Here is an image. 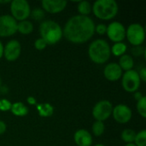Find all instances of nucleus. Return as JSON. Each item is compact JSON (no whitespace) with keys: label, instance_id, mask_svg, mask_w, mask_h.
<instances>
[{"label":"nucleus","instance_id":"19","mask_svg":"<svg viewBox=\"0 0 146 146\" xmlns=\"http://www.w3.org/2000/svg\"><path fill=\"white\" fill-rule=\"evenodd\" d=\"M33 31V25L31 21L25 20L20 22H17V32L23 35L30 34Z\"/></svg>","mask_w":146,"mask_h":146},{"label":"nucleus","instance_id":"31","mask_svg":"<svg viewBox=\"0 0 146 146\" xmlns=\"http://www.w3.org/2000/svg\"><path fill=\"white\" fill-rule=\"evenodd\" d=\"M139 76L140 78V80L143 82L146 81V68H142L139 73Z\"/></svg>","mask_w":146,"mask_h":146},{"label":"nucleus","instance_id":"8","mask_svg":"<svg viewBox=\"0 0 146 146\" xmlns=\"http://www.w3.org/2000/svg\"><path fill=\"white\" fill-rule=\"evenodd\" d=\"M113 105L109 100L98 102L92 109V116L98 121H104L112 115Z\"/></svg>","mask_w":146,"mask_h":146},{"label":"nucleus","instance_id":"1","mask_svg":"<svg viewBox=\"0 0 146 146\" xmlns=\"http://www.w3.org/2000/svg\"><path fill=\"white\" fill-rule=\"evenodd\" d=\"M95 23L89 16L74 15L68 19L62 29L65 38L73 44H84L95 33Z\"/></svg>","mask_w":146,"mask_h":146},{"label":"nucleus","instance_id":"3","mask_svg":"<svg viewBox=\"0 0 146 146\" xmlns=\"http://www.w3.org/2000/svg\"><path fill=\"white\" fill-rule=\"evenodd\" d=\"M40 38L45 41L47 44H55L58 43L62 36V28L56 21L51 20H46L41 22L39 26Z\"/></svg>","mask_w":146,"mask_h":146},{"label":"nucleus","instance_id":"34","mask_svg":"<svg viewBox=\"0 0 146 146\" xmlns=\"http://www.w3.org/2000/svg\"><path fill=\"white\" fill-rule=\"evenodd\" d=\"M143 97H144V96H143V94H142L140 92H139V91H138V92H134V98L137 100V102H138L139 100H140Z\"/></svg>","mask_w":146,"mask_h":146},{"label":"nucleus","instance_id":"2","mask_svg":"<svg viewBox=\"0 0 146 146\" xmlns=\"http://www.w3.org/2000/svg\"><path fill=\"white\" fill-rule=\"evenodd\" d=\"M111 55L110 45L102 38L92 41L88 48V56L92 62L96 64H104L110 59Z\"/></svg>","mask_w":146,"mask_h":146},{"label":"nucleus","instance_id":"9","mask_svg":"<svg viewBox=\"0 0 146 146\" xmlns=\"http://www.w3.org/2000/svg\"><path fill=\"white\" fill-rule=\"evenodd\" d=\"M106 34L114 43L122 42L126 38V28L122 23L119 21H113L107 26Z\"/></svg>","mask_w":146,"mask_h":146},{"label":"nucleus","instance_id":"36","mask_svg":"<svg viewBox=\"0 0 146 146\" xmlns=\"http://www.w3.org/2000/svg\"><path fill=\"white\" fill-rule=\"evenodd\" d=\"M10 3L9 0H7V1H0V3Z\"/></svg>","mask_w":146,"mask_h":146},{"label":"nucleus","instance_id":"13","mask_svg":"<svg viewBox=\"0 0 146 146\" xmlns=\"http://www.w3.org/2000/svg\"><path fill=\"white\" fill-rule=\"evenodd\" d=\"M68 2L63 0H43L41 2L42 8L44 11L50 14H57L64 10Z\"/></svg>","mask_w":146,"mask_h":146},{"label":"nucleus","instance_id":"24","mask_svg":"<svg viewBox=\"0 0 146 146\" xmlns=\"http://www.w3.org/2000/svg\"><path fill=\"white\" fill-rule=\"evenodd\" d=\"M137 111L143 118L146 117V98L144 96L140 100L137 102Z\"/></svg>","mask_w":146,"mask_h":146},{"label":"nucleus","instance_id":"7","mask_svg":"<svg viewBox=\"0 0 146 146\" xmlns=\"http://www.w3.org/2000/svg\"><path fill=\"white\" fill-rule=\"evenodd\" d=\"M121 85L123 89L130 93L139 91L141 86V80L139 76V72L134 69L125 72L121 76Z\"/></svg>","mask_w":146,"mask_h":146},{"label":"nucleus","instance_id":"16","mask_svg":"<svg viewBox=\"0 0 146 146\" xmlns=\"http://www.w3.org/2000/svg\"><path fill=\"white\" fill-rule=\"evenodd\" d=\"M10 111L15 116L23 117V116H26L28 114V108L23 103L16 102V103L12 104Z\"/></svg>","mask_w":146,"mask_h":146},{"label":"nucleus","instance_id":"26","mask_svg":"<svg viewBox=\"0 0 146 146\" xmlns=\"http://www.w3.org/2000/svg\"><path fill=\"white\" fill-rule=\"evenodd\" d=\"M30 15L35 21H42L43 18L44 17V11L42 9L37 8V9H34L33 11H31Z\"/></svg>","mask_w":146,"mask_h":146},{"label":"nucleus","instance_id":"37","mask_svg":"<svg viewBox=\"0 0 146 146\" xmlns=\"http://www.w3.org/2000/svg\"><path fill=\"white\" fill-rule=\"evenodd\" d=\"M125 146H136L133 143H130V144H127Z\"/></svg>","mask_w":146,"mask_h":146},{"label":"nucleus","instance_id":"14","mask_svg":"<svg viewBox=\"0 0 146 146\" xmlns=\"http://www.w3.org/2000/svg\"><path fill=\"white\" fill-rule=\"evenodd\" d=\"M122 74V69L116 62H110L107 64L104 69V75L110 81L119 80Z\"/></svg>","mask_w":146,"mask_h":146},{"label":"nucleus","instance_id":"15","mask_svg":"<svg viewBox=\"0 0 146 146\" xmlns=\"http://www.w3.org/2000/svg\"><path fill=\"white\" fill-rule=\"evenodd\" d=\"M74 139L78 146H91L93 141L91 133L86 129L76 131L74 135Z\"/></svg>","mask_w":146,"mask_h":146},{"label":"nucleus","instance_id":"20","mask_svg":"<svg viewBox=\"0 0 146 146\" xmlns=\"http://www.w3.org/2000/svg\"><path fill=\"white\" fill-rule=\"evenodd\" d=\"M127 50V45L123 42L115 43L112 47H110V51L115 56H121L126 53Z\"/></svg>","mask_w":146,"mask_h":146},{"label":"nucleus","instance_id":"10","mask_svg":"<svg viewBox=\"0 0 146 146\" xmlns=\"http://www.w3.org/2000/svg\"><path fill=\"white\" fill-rule=\"evenodd\" d=\"M17 32V21L9 15L0 16V37H10Z\"/></svg>","mask_w":146,"mask_h":146},{"label":"nucleus","instance_id":"29","mask_svg":"<svg viewBox=\"0 0 146 146\" xmlns=\"http://www.w3.org/2000/svg\"><path fill=\"white\" fill-rule=\"evenodd\" d=\"M107 31V26L105 24L100 23L95 26V32L98 33L99 35H104Z\"/></svg>","mask_w":146,"mask_h":146},{"label":"nucleus","instance_id":"35","mask_svg":"<svg viewBox=\"0 0 146 146\" xmlns=\"http://www.w3.org/2000/svg\"><path fill=\"white\" fill-rule=\"evenodd\" d=\"M3 43L0 41V59L3 57Z\"/></svg>","mask_w":146,"mask_h":146},{"label":"nucleus","instance_id":"28","mask_svg":"<svg viewBox=\"0 0 146 146\" xmlns=\"http://www.w3.org/2000/svg\"><path fill=\"white\" fill-rule=\"evenodd\" d=\"M47 46V44L45 43V41L44 39H42L41 38H37L34 42V47L36 50H43L46 48Z\"/></svg>","mask_w":146,"mask_h":146},{"label":"nucleus","instance_id":"11","mask_svg":"<svg viewBox=\"0 0 146 146\" xmlns=\"http://www.w3.org/2000/svg\"><path fill=\"white\" fill-rule=\"evenodd\" d=\"M21 53V45L16 39L9 40L3 46V56L8 62H14L20 56Z\"/></svg>","mask_w":146,"mask_h":146},{"label":"nucleus","instance_id":"38","mask_svg":"<svg viewBox=\"0 0 146 146\" xmlns=\"http://www.w3.org/2000/svg\"><path fill=\"white\" fill-rule=\"evenodd\" d=\"M94 146H105L104 145H103V144H97V145H95Z\"/></svg>","mask_w":146,"mask_h":146},{"label":"nucleus","instance_id":"17","mask_svg":"<svg viewBox=\"0 0 146 146\" xmlns=\"http://www.w3.org/2000/svg\"><path fill=\"white\" fill-rule=\"evenodd\" d=\"M118 65L122 70H125V72L132 70L134 65V61L132 56L124 54L121 56H120L119 59V63Z\"/></svg>","mask_w":146,"mask_h":146},{"label":"nucleus","instance_id":"39","mask_svg":"<svg viewBox=\"0 0 146 146\" xmlns=\"http://www.w3.org/2000/svg\"><path fill=\"white\" fill-rule=\"evenodd\" d=\"M0 87H1V78H0Z\"/></svg>","mask_w":146,"mask_h":146},{"label":"nucleus","instance_id":"23","mask_svg":"<svg viewBox=\"0 0 146 146\" xmlns=\"http://www.w3.org/2000/svg\"><path fill=\"white\" fill-rule=\"evenodd\" d=\"M92 133L96 137H99V136L104 134V130H105V125H104V123L103 121H96L92 125Z\"/></svg>","mask_w":146,"mask_h":146},{"label":"nucleus","instance_id":"5","mask_svg":"<svg viewBox=\"0 0 146 146\" xmlns=\"http://www.w3.org/2000/svg\"><path fill=\"white\" fill-rule=\"evenodd\" d=\"M10 12L16 21H25L31 14L30 4L27 0H13L10 2Z\"/></svg>","mask_w":146,"mask_h":146},{"label":"nucleus","instance_id":"4","mask_svg":"<svg viewBox=\"0 0 146 146\" xmlns=\"http://www.w3.org/2000/svg\"><path fill=\"white\" fill-rule=\"evenodd\" d=\"M94 15L104 21H109L115 17L119 7L115 0H98L92 6Z\"/></svg>","mask_w":146,"mask_h":146},{"label":"nucleus","instance_id":"33","mask_svg":"<svg viewBox=\"0 0 146 146\" xmlns=\"http://www.w3.org/2000/svg\"><path fill=\"white\" fill-rule=\"evenodd\" d=\"M27 102L30 105H35V104H37L36 98H33V97H28V98H27Z\"/></svg>","mask_w":146,"mask_h":146},{"label":"nucleus","instance_id":"12","mask_svg":"<svg viewBox=\"0 0 146 146\" xmlns=\"http://www.w3.org/2000/svg\"><path fill=\"white\" fill-rule=\"evenodd\" d=\"M112 115L115 121L120 124H126L132 119V110L125 104H118L113 107Z\"/></svg>","mask_w":146,"mask_h":146},{"label":"nucleus","instance_id":"30","mask_svg":"<svg viewBox=\"0 0 146 146\" xmlns=\"http://www.w3.org/2000/svg\"><path fill=\"white\" fill-rule=\"evenodd\" d=\"M132 52L134 56H141L145 53V49L140 45V46H135L133 49H132Z\"/></svg>","mask_w":146,"mask_h":146},{"label":"nucleus","instance_id":"25","mask_svg":"<svg viewBox=\"0 0 146 146\" xmlns=\"http://www.w3.org/2000/svg\"><path fill=\"white\" fill-rule=\"evenodd\" d=\"M134 145L136 146H146V131L142 130L136 133L134 139Z\"/></svg>","mask_w":146,"mask_h":146},{"label":"nucleus","instance_id":"27","mask_svg":"<svg viewBox=\"0 0 146 146\" xmlns=\"http://www.w3.org/2000/svg\"><path fill=\"white\" fill-rule=\"evenodd\" d=\"M11 105H12V104L9 100H8L6 98L0 99V111L6 112V111L10 110Z\"/></svg>","mask_w":146,"mask_h":146},{"label":"nucleus","instance_id":"21","mask_svg":"<svg viewBox=\"0 0 146 146\" xmlns=\"http://www.w3.org/2000/svg\"><path fill=\"white\" fill-rule=\"evenodd\" d=\"M92 4L88 1H80L78 3L77 9L80 13V15L83 16H88L92 12Z\"/></svg>","mask_w":146,"mask_h":146},{"label":"nucleus","instance_id":"32","mask_svg":"<svg viewBox=\"0 0 146 146\" xmlns=\"http://www.w3.org/2000/svg\"><path fill=\"white\" fill-rule=\"evenodd\" d=\"M6 129H7V127H6L5 122L3 121H0V135L3 134L6 132Z\"/></svg>","mask_w":146,"mask_h":146},{"label":"nucleus","instance_id":"22","mask_svg":"<svg viewBox=\"0 0 146 146\" xmlns=\"http://www.w3.org/2000/svg\"><path fill=\"white\" fill-rule=\"evenodd\" d=\"M121 139L125 143H127V144L133 143L134 139H135V137H136V133H135L134 130L127 128V129L123 130V132L121 133Z\"/></svg>","mask_w":146,"mask_h":146},{"label":"nucleus","instance_id":"18","mask_svg":"<svg viewBox=\"0 0 146 146\" xmlns=\"http://www.w3.org/2000/svg\"><path fill=\"white\" fill-rule=\"evenodd\" d=\"M37 110L41 117H50L54 113V108L49 103H42L37 104Z\"/></svg>","mask_w":146,"mask_h":146},{"label":"nucleus","instance_id":"6","mask_svg":"<svg viewBox=\"0 0 146 146\" xmlns=\"http://www.w3.org/2000/svg\"><path fill=\"white\" fill-rule=\"evenodd\" d=\"M126 38L133 46H140L145 39V27L139 23H133L126 30Z\"/></svg>","mask_w":146,"mask_h":146}]
</instances>
